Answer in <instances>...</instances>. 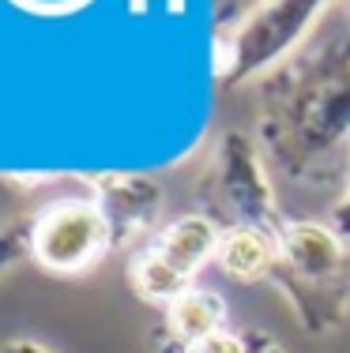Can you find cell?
Instances as JSON below:
<instances>
[{
    "instance_id": "cell-15",
    "label": "cell",
    "mask_w": 350,
    "mask_h": 353,
    "mask_svg": "<svg viewBox=\"0 0 350 353\" xmlns=\"http://www.w3.org/2000/svg\"><path fill=\"white\" fill-rule=\"evenodd\" d=\"M347 27H350V0H347Z\"/></svg>"
},
{
    "instance_id": "cell-10",
    "label": "cell",
    "mask_w": 350,
    "mask_h": 353,
    "mask_svg": "<svg viewBox=\"0 0 350 353\" xmlns=\"http://www.w3.org/2000/svg\"><path fill=\"white\" fill-rule=\"evenodd\" d=\"M30 256V222H15L0 230V274Z\"/></svg>"
},
{
    "instance_id": "cell-13",
    "label": "cell",
    "mask_w": 350,
    "mask_h": 353,
    "mask_svg": "<svg viewBox=\"0 0 350 353\" xmlns=\"http://www.w3.org/2000/svg\"><path fill=\"white\" fill-rule=\"evenodd\" d=\"M241 339H245V353H286L279 346V339L268 331H260V327H253V331H241Z\"/></svg>"
},
{
    "instance_id": "cell-5",
    "label": "cell",
    "mask_w": 350,
    "mask_h": 353,
    "mask_svg": "<svg viewBox=\"0 0 350 353\" xmlns=\"http://www.w3.org/2000/svg\"><path fill=\"white\" fill-rule=\"evenodd\" d=\"M219 241H222V230L200 211H188V214L173 218V222H166L132 256V263H128L132 293L155 308L173 305L181 293L193 290V279L204 271V263L215 259Z\"/></svg>"
},
{
    "instance_id": "cell-6",
    "label": "cell",
    "mask_w": 350,
    "mask_h": 353,
    "mask_svg": "<svg viewBox=\"0 0 350 353\" xmlns=\"http://www.w3.org/2000/svg\"><path fill=\"white\" fill-rule=\"evenodd\" d=\"M113 252L110 225L90 196H64L30 218V259L46 274L76 279Z\"/></svg>"
},
{
    "instance_id": "cell-4",
    "label": "cell",
    "mask_w": 350,
    "mask_h": 353,
    "mask_svg": "<svg viewBox=\"0 0 350 353\" xmlns=\"http://www.w3.org/2000/svg\"><path fill=\"white\" fill-rule=\"evenodd\" d=\"M331 0H256L215 38V79L226 90L249 87L305 46V34Z\"/></svg>"
},
{
    "instance_id": "cell-3",
    "label": "cell",
    "mask_w": 350,
    "mask_h": 353,
    "mask_svg": "<svg viewBox=\"0 0 350 353\" xmlns=\"http://www.w3.org/2000/svg\"><path fill=\"white\" fill-rule=\"evenodd\" d=\"M193 196L200 214H207L219 230L253 225V230H268L275 237H282V230H286V218L275 199L271 170L256 139L241 128L219 136L204 173L196 176Z\"/></svg>"
},
{
    "instance_id": "cell-2",
    "label": "cell",
    "mask_w": 350,
    "mask_h": 353,
    "mask_svg": "<svg viewBox=\"0 0 350 353\" xmlns=\"http://www.w3.org/2000/svg\"><path fill=\"white\" fill-rule=\"evenodd\" d=\"M271 285L286 297L305 334L324 339L339 331L350 319V241L339 237L328 222H286Z\"/></svg>"
},
{
    "instance_id": "cell-14",
    "label": "cell",
    "mask_w": 350,
    "mask_h": 353,
    "mask_svg": "<svg viewBox=\"0 0 350 353\" xmlns=\"http://www.w3.org/2000/svg\"><path fill=\"white\" fill-rule=\"evenodd\" d=\"M0 353H57V350L41 346L38 339H8L0 342Z\"/></svg>"
},
{
    "instance_id": "cell-1",
    "label": "cell",
    "mask_w": 350,
    "mask_h": 353,
    "mask_svg": "<svg viewBox=\"0 0 350 353\" xmlns=\"http://www.w3.org/2000/svg\"><path fill=\"white\" fill-rule=\"evenodd\" d=\"M253 139L298 188L350 181V27L302 46L253 83Z\"/></svg>"
},
{
    "instance_id": "cell-8",
    "label": "cell",
    "mask_w": 350,
    "mask_h": 353,
    "mask_svg": "<svg viewBox=\"0 0 350 353\" xmlns=\"http://www.w3.org/2000/svg\"><path fill=\"white\" fill-rule=\"evenodd\" d=\"M226 331V301L222 293L193 285L173 305L162 308V327L155 331L158 353H193L200 342Z\"/></svg>"
},
{
    "instance_id": "cell-9",
    "label": "cell",
    "mask_w": 350,
    "mask_h": 353,
    "mask_svg": "<svg viewBox=\"0 0 350 353\" xmlns=\"http://www.w3.org/2000/svg\"><path fill=\"white\" fill-rule=\"evenodd\" d=\"M215 263L237 285H253V282H271V271L279 263V237L268 230H253V225H233L222 230Z\"/></svg>"
},
{
    "instance_id": "cell-12",
    "label": "cell",
    "mask_w": 350,
    "mask_h": 353,
    "mask_svg": "<svg viewBox=\"0 0 350 353\" xmlns=\"http://www.w3.org/2000/svg\"><path fill=\"white\" fill-rule=\"evenodd\" d=\"M328 225H331V230H336L343 241H350V181H347L343 196H339V203L331 207V214H328Z\"/></svg>"
},
{
    "instance_id": "cell-7",
    "label": "cell",
    "mask_w": 350,
    "mask_h": 353,
    "mask_svg": "<svg viewBox=\"0 0 350 353\" xmlns=\"http://www.w3.org/2000/svg\"><path fill=\"white\" fill-rule=\"evenodd\" d=\"M90 199L110 225L113 248H128L151 233L166 207V192L151 173H98L90 176Z\"/></svg>"
},
{
    "instance_id": "cell-11",
    "label": "cell",
    "mask_w": 350,
    "mask_h": 353,
    "mask_svg": "<svg viewBox=\"0 0 350 353\" xmlns=\"http://www.w3.org/2000/svg\"><path fill=\"white\" fill-rule=\"evenodd\" d=\"M193 353H245V339H241V331H219L211 334L207 342H200V346Z\"/></svg>"
}]
</instances>
